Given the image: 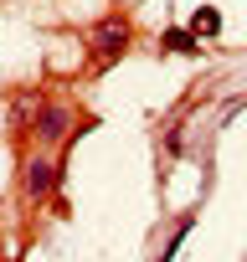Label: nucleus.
Segmentation results:
<instances>
[{
	"mask_svg": "<svg viewBox=\"0 0 247 262\" xmlns=\"http://www.w3.org/2000/svg\"><path fill=\"white\" fill-rule=\"evenodd\" d=\"M42 134H52V139L62 134V113H57V108H47V113H42Z\"/></svg>",
	"mask_w": 247,
	"mask_h": 262,
	"instance_id": "7ed1b4c3",
	"label": "nucleus"
},
{
	"mask_svg": "<svg viewBox=\"0 0 247 262\" xmlns=\"http://www.w3.org/2000/svg\"><path fill=\"white\" fill-rule=\"evenodd\" d=\"M165 47H175V52H196V41H191L186 31H165Z\"/></svg>",
	"mask_w": 247,
	"mask_h": 262,
	"instance_id": "20e7f679",
	"label": "nucleus"
},
{
	"mask_svg": "<svg viewBox=\"0 0 247 262\" xmlns=\"http://www.w3.org/2000/svg\"><path fill=\"white\" fill-rule=\"evenodd\" d=\"M216 31H221V16H216L211 6H206V11H196V36H216Z\"/></svg>",
	"mask_w": 247,
	"mask_h": 262,
	"instance_id": "f03ea898",
	"label": "nucleus"
},
{
	"mask_svg": "<svg viewBox=\"0 0 247 262\" xmlns=\"http://www.w3.org/2000/svg\"><path fill=\"white\" fill-rule=\"evenodd\" d=\"M118 41H123V26H118V21H113V26H103V31H98V52H103V62H108V57H113V52H118Z\"/></svg>",
	"mask_w": 247,
	"mask_h": 262,
	"instance_id": "f257e3e1",
	"label": "nucleus"
},
{
	"mask_svg": "<svg viewBox=\"0 0 247 262\" xmlns=\"http://www.w3.org/2000/svg\"><path fill=\"white\" fill-rule=\"evenodd\" d=\"M52 185V170L47 165H31V190H47Z\"/></svg>",
	"mask_w": 247,
	"mask_h": 262,
	"instance_id": "39448f33",
	"label": "nucleus"
}]
</instances>
